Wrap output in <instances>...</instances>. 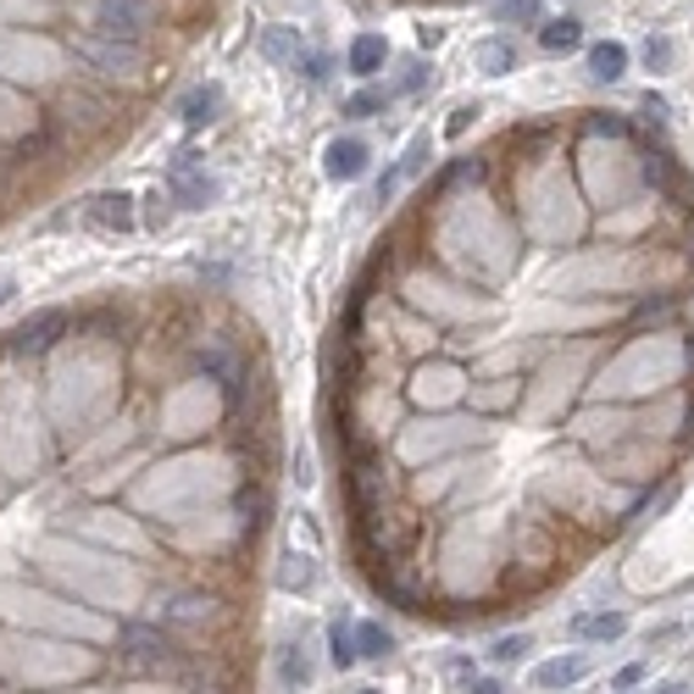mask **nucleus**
Here are the masks:
<instances>
[{
    "instance_id": "obj_10",
    "label": "nucleus",
    "mask_w": 694,
    "mask_h": 694,
    "mask_svg": "<svg viewBox=\"0 0 694 694\" xmlns=\"http://www.w3.org/2000/svg\"><path fill=\"white\" fill-rule=\"evenodd\" d=\"M384 61H389L384 33H356V39H350V72H356V78H373Z\"/></svg>"
},
{
    "instance_id": "obj_11",
    "label": "nucleus",
    "mask_w": 694,
    "mask_h": 694,
    "mask_svg": "<svg viewBox=\"0 0 694 694\" xmlns=\"http://www.w3.org/2000/svg\"><path fill=\"white\" fill-rule=\"evenodd\" d=\"M589 72H595L601 83H617V78L628 72V44H617V39L589 44Z\"/></svg>"
},
{
    "instance_id": "obj_9",
    "label": "nucleus",
    "mask_w": 694,
    "mask_h": 694,
    "mask_svg": "<svg viewBox=\"0 0 694 694\" xmlns=\"http://www.w3.org/2000/svg\"><path fill=\"white\" fill-rule=\"evenodd\" d=\"M539 44H545L551 56H567V50L584 44V22H578V17H551V22H539Z\"/></svg>"
},
{
    "instance_id": "obj_2",
    "label": "nucleus",
    "mask_w": 694,
    "mask_h": 694,
    "mask_svg": "<svg viewBox=\"0 0 694 694\" xmlns=\"http://www.w3.org/2000/svg\"><path fill=\"white\" fill-rule=\"evenodd\" d=\"M72 50L83 56L89 72L100 78H117V83H133L145 72V44H122V39H100V33H78Z\"/></svg>"
},
{
    "instance_id": "obj_19",
    "label": "nucleus",
    "mask_w": 694,
    "mask_h": 694,
    "mask_svg": "<svg viewBox=\"0 0 694 694\" xmlns=\"http://www.w3.org/2000/svg\"><path fill=\"white\" fill-rule=\"evenodd\" d=\"M539 11H545V0H500L495 6L500 22H539Z\"/></svg>"
},
{
    "instance_id": "obj_22",
    "label": "nucleus",
    "mask_w": 694,
    "mask_h": 694,
    "mask_svg": "<svg viewBox=\"0 0 694 694\" xmlns=\"http://www.w3.org/2000/svg\"><path fill=\"white\" fill-rule=\"evenodd\" d=\"M284 684H289V690H306V684H311V667H306V656H300V651H289V656H284Z\"/></svg>"
},
{
    "instance_id": "obj_16",
    "label": "nucleus",
    "mask_w": 694,
    "mask_h": 694,
    "mask_svg": "<svg viewBox=\"0 0 694 694\" xmlns=\"http://www.w3.org/2000/svg\"><path fill=\"white\" fill-rule=\"evenodd\" d=\"M278 584H284V589H311V584H317V573H311V562H306V556H284Z\"/></svg>"
},
{
    "instance_id": "obj_25",
    "label": "nucleus",
    "mask_w": 694,
    "mask_h": 694,
    "mask_svg": "<svg viewBox=\"0 0 694 694\" xmlns=\"http://www.w3.org/2000/svg\"><path fill=\"white\" fill-rule=\"evenodd\" d=\"M467 694H506V690H500L495 678H473V684H467Z\"/></svg>"
},
{
    "instance_id": "obj_15",
    "label": "nucleus",
    "mask_w": 694,
    "mask_h": 694,
    "mask_svg": "<svg viewBox=\"0 0 694 694\" xmlns=\"http://www.w3.org/2000/svg\"><path fill=\"white\" fill-rule=\"evenodd\" d=\"M640 61H645V72H673V39H667V33H651L645 50H640Z\"/></svg>"
},
{
    "instance_id": "obj_1",
    "label": "nucleus",
    "mask_w": 694,
    "mask_h": 694,
    "mask_svg": "<svg viewBox=\"0 0 694 694\" xmlns=\"http://www.w3.org/2000/svg\"><path fill=\"white\" fill-rule=\"evenodd\" d=\"M150 28H156V0H95L89 33L122 39V44H145Z\"/></svg>"
},
{
    "instance_id": "obj_4",
    "label": "nucleus",
    "mask_w": 694,
    "mask_h": 694,
    "mask_svg": "<svg viewBox=\"0 0 694 694\" xmlns=\"http://www.w3.org/2000/svg\"><path fill=\"white\" fill-rule=\"evenodd\" d=\"M584 678H589V656H584V651H567V656H551V662L534 667V690L539 694L573 690V684H584Z\"/></svg>"
},
{
    "instance_id": "obj_20",
    "label": "nucleus",
    "mask_w": 694,
    "mask_h": 694,
    "mask_svg": "<svg viewBox=\"0 0 694 694\" xmlns=\"http://www.w3.org/2000/svg\"><path fill=\"white\" fill-rule=\"evenodd\" d=\"M384 100H389L384 89H361V95L345 100V117H373V111H384Z\"/></svg>"
},
{
    "instance_id": "obj_13",
    "label": "nucleus",
    "mask_w": 694,
    "mask_h": 694,
    "mask_svg": "<svg viewBox=\"0 0 694 694\" xmlns=\"http://www.w3.org/2000/svg\"><path fill=\"white\" fill-rule=\"evenodd\" d=\"M473 61H478V72L500 78V72L517 67V44H506V39H478V44H473Z\"/></svg>"
},
{
    "instance_id": "obj_18",
    "label": "nucleus",
    "mask_w": 694,
    "mask_h": 694,
    "mask_svg": "<svg viewBox=\"0 0 694 694\" xmlns=\"http://www.w3.org/2000/svg\"><path fill=\"white\" fill-rule=\"evenodd\" d=\"M328 645H334L328 656H334V667H339V673H345V667H356V634H350V628H339V623H334Z\"/></svg>"
},
{
    "instance_id": "obj_27",
    "label": "nucleus",
    "mask_w": 694,
    "mask_h": 694,
    "mask_svg": "<svg viewBox=\"0 0 694 694\" xmlns=\"http://www.w3.org/2000/svg\"><path fill=\"white\" fill-rule=\"evenodd\" d=\"M11 289H17V284H11V272H0V300H6Z\"/></svg>"
},
{
    "instance_id": "obj_12",
    "label": "nucleus",
    "mask_w": 694,
    "mask_h": 694,
    "mask_svg": "<svg viewBox=\"0 0 694 694\" xmlns=\"http://www.w3.org/2000/svg\"><path fill=\"white\" fill-rule=\"evenodd\" d=\"M300 50H306L300 28H289V22H272V28H261V56H267V61H295Z\"/></svg>"
},
{
    "instance_id": "obj_28",
    "label": "nucleus",
    "mask_w": 694,
    "mask_h": 694,
    "mask_svg": "<svg viewBox=\"0 0 694 694\" xmlns=\"http://www.w3.org/2000/svg\"><path fill=\"white\" fill-rule=\"evenodd\" d=\"M361 694H378V690H361Z\"/></svg>"
},
{
    "instance_id": "obj_26",
    "label": "nucleus",
    "mask_w": 694,
    "mask_h": 694,
    "mask_svg": "<svg viewBox=\"0 0 694 694\" xmlns=\"http://www.w3.org/2000/svg\"><path fill=\"white\" fill-rule=\"evenodd\" d=\"M656 694H694V684H684V678H673V684H662Z\"/></svg>"
},
{
    "instance_id": "obj_17",
    "label": "nucleus",
    "mask_w": 694,
    "mask_h": 694,
    "mask_svg": "<svg viewBox=\"0 0 694 694\" xmlns=\"http://www.w3.org/2000/svg\"><path fill=\"white\" fill-rule=\"evenodd\" d=\"M178 111H184V122H206V117L217 111V89H189Z\"/></svg>"
},
{
    "instance_id": "obj_23",
    "label": "nucleus",
    "mask_w": 694,
    "mask_h": 694,
    "mask_svg": "<svg viewBox=\"0 0 694 694\" xmlns=\"http://www.w3.org/2000/svg\"><path fill=\"white\" fill-rule=\"evenodd\" d=\"M473 117H478V106H456V111H450V122H445V133H450V139H462Z\"/></svg>"
},
{
    "instance_id": "obj_6",
    "label": "nucleus",
    "mask_w": 694,
    "mask_h": 694,
    "mask_svg": "<svg viewBox=\"0 0 694 694\" xmlns=\"http://www.w3.org/2000/svg\"><path fill=\"white\" fill-rule=\"evenodd\" d=\"M61 334H67V311H44V317H33V323H22V328L11 334V350H17V356H39V350H50Z\"/></svg>"
},
{
    "instance_id": "obj_8",
    "label": "nucleus",
    "mask_w": 694,
    "mask_h": 694,
    "mask_svg": "<svg viewBox=\"0 0 694 694\" xmlns=\"http://www.w3.org/2000/svg\"><path fill=\"white\" fill-rule=\"evenodd\" d=\"M167 189H172L178 206H206V200H217V184H211L200 167H189V161H178V167L167 172Z\"/></svg>"
},
{
    "instance_id": "obj_3",
    "label": "nucleus",
    "mask_w": 694,
    "mask_h": 694,
    "mask_svg": "<svg viewBox=\"0 0 694 694\" xmlns=\"http://www.w3.org/2000/svg\"><path fill=\"white\" fill-rule=\"evenodd\" d=\"M367 161H373V150H367V139H356V133H345V139H334V145L323 150V172H328L334 184H356V178L367 172Z\"/></svg>"
},
{
    "instance_id": "obj_21",
    "label": "nucleus",
    "mask_w": 694,
    "mask_h": 694,
    "mask_svg": "<svg viewBox=\"0 0 694 694\" xmlns=\"http://www.w3.org/2000/svg\"><path fill=\"white\" fill-rule=\"evenodd\" d=\"M528 656V634H506V640H495V651H489V662H523Z\"/></svg>"
},
{
    "instance_id": "obj_24",
    "label": "nucleus",
    "mask_w": 694,
    "mask_h": 694,
    "mask_svg": "<svg viewBox=\"0 0 694 694\" xmlns=\"http://www.w3.org/2000/svg\"><path fill=\"white\" fill-rule=\"evenodd\" d=\"M640 678H645V667H640V662H634V667H623V673H617V690H634V684H640Z\"/></svg>"
},
{
    "instance_id": "obj_5",
    "label": "nucleus",
    "mask_w": 694,
    "mask_h": 694,
    "mask_svg": "<svg viewBox=\"0 0 694 694\" xmlns=\"http://www.w3.org/2000/svg\"><path fill=\"white\" fill-rule=\"evenodd\" d=\"M623 634H628V617H623V612H584V617L567 623V640H573V645H612V640H623Z\"/></svg>"
},
{
    "instance_id": "obj_14",
    "label": "nucleus",
    "mask_w": 694,
    "mask_h": 694,
    "mask_svg": "<svg viewBox=\"0 0 694 694\" xmlns=\"http://www.w3.org/2000/svg\"><path fill=\"white\" fill-rule=\"evenodd\" d=\"M389 651H395V634H389V628H378V623H356V656L384 662Z\"/></svg>"
},
{
    "instance_id": "obj_7",
    "label": "nucleus",
    "mask_w": 694,
    "mask_h": 694,
    "mask_svg": "<svg viewBox=\"0 0 694 694\" xmlns=\"http://www.w3.org/2000/svg\"><path fill=\"white\" fill-rule=\"evenodd\" d=\"M83 222L89 228H106V234H128L133 228V200L128 195H95L83 206Z\"/></svg>"
}]
</instances>
